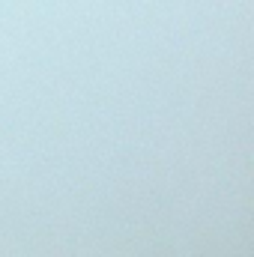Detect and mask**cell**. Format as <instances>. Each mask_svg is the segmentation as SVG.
I'll use <instances>...</instances> for the list:
<instances>
[]
</instances>
